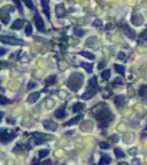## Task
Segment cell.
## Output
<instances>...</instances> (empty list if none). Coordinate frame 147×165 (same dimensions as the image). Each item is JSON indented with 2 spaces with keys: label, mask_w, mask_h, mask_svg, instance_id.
<instances>
[{
  "label": "cell",
  "mask_w": 147,
  "mask_h": 165,
  "mask_svg": "<svg viewBox=\"0 0 147 165\" xmlns=\"http://www.w3.org/2000/svg\"><path fill=\"white\" fill-rule=\"evenodd\" d=\"M93 115H94L95 118L98 119V120H101L100 127H102V128H107L109 122H112L113 119H114V115H113L112 112H110V110L106 107V104H105L104 109H100L99 112L95 111V112H93Z\"/></svg>",
  "instance_id": "6da1fadb"
},
{
  "label": "cell",
  "mask_w": 147,
  "mask_h": 165,
  "mask_svg": "<svg viewBox=\"0 0 147 165\" xmlns=\"http://www.w3.org/2000/svg\"><path fill=\"white\" fill-rule=\"evenodd\" d=\"M83 80H84V76L79 72H74L68 79V85L69 88H71L72 91H77L81 88V86L83 85Z\"/></svg>",
  "instance_id": "7a4b0ae2"
},
{
  "label": "cell",
  "mask_w": 147,
  "mask_h": 165,
  "mask_svg": "<svg viewBox=\"0 0 147 165\" xmlns=\"http://www.w3.org/2000/svg\"><path fill=\"white\" fill-rule=\"evenodd\" d=\"M0 40L3 41V43L11 44V45H23V41L21 39L14 38V37H8V36H1Z\"/></svg>",
  "instance_id": "3957f363"
},
{
  "label": "cell",
  "mask_w": 147,
  "mask_h": 165,
  "mask_svg": "<svg viewBox=\"0 0 147 165\" xmlns=\"http://www.w3.org/2000/svg\"><path fill=\"white\" fill-rule=\"evenodd\" d=\"M51 135H46V134H41V133H36L35 134V143L36 144H41L45 141L49 140Z\"/></svg>",
  "instance_id": "277c9868"
},
{
  "label": "cell",
  "mask_w": 147,
  "mask_h": 165,
  "mask_svg": "<svg viewBox=\"0 0 147 165\" xmlns=\"http://www.w3.org/2000/svg\"><path fill=\"white\" fill-rule=\"evenodd\" d=\"M15 138V134L14 133H7L6 131H3L1 132V142H4V143H6V142H9V141H12L13 139Z\"/></svg>",
  "instance_id": "5b68a950"
},
{
  "label": "cell",
  "mask_w": 147,
  "mask_h": 165,
  "mask_svg": "<svg viewBox=\"0 0 147 165\" xmlns=\"http://www.w3.org/2000/svg\"><path fill=\"white\" fill-rule=\"evenodd\" d=\"M35 23H36L37 29H38L40 32H44V31H45V28H44V22H43V20H41V17H40L39 14H36V15H35Z\"/></svg>",
  "instance_id": "8992f818"
},
{
  "label": "cell",
  "mask_w": 147,
  "mask_h": 165,
  "mask_svg": "<svg viewBox=\"0 0 147 165\" xmlns=\"http://www.w3.org/2000/svg\"><path fill=\"white\" fill-rule=\"evenodd\" d=\"M44 127L46 128V130H49V131H56L57 128V124L54 122H51V120H46V122L43 123Z\"/></svg>",
  "instance_id": "52a82bcc"
},
{
  "label": "cell",
  "mask_w": 147,
  "mask_h": 165,
  "mask_svg": "<svg viewBox=\"0 0 147 165\" xmlns=\"http://www.w3.org/2000/svg\"><path fill=\"white\" fill-rule=\"evenodd\" d=\"M131 21H132V23L134 25H141L144 23V17H142V15L138 14V15H133L132 19H131Z\"/></svg>",
  "instance_id": "ba28073f"
},
{
  "label": "cell",
  "mask_w": 147,
  "mask_h": 165,
  "mask_svg": "<svg viewBox=\"0 0 147 165\" xmlns=\"http://www.w3.org/2000/svg\"><path fill=\"white\" fill-rule=\"evenodd\" d=\"M54 116L56 117L57 119H63V118H64V116H65V107H63V106L60 107V108L55 111Z\"/></svg>",
  "instance_id": "9c48e42d"
},
{
  "label": "cell",
  "mask_w": 147,
  "mask_h": 165,
  "mask_svg": "<svg viewBox=\"0 0 147 165\" xmlns=\"http://www.w3.org/2000/svg\"><path fill=\"white\" fill-rule=\"evenodd\" d=\"M89 89H92L93 93L98 92V85H97V79L93 77V78H91L90 80H89Z\"/></svg>",
  "instance_id": "30bf717a"
},
{
  "label": "cell",
  "mask_w": 147,
  "mask_h": 165,
  "mask_svg": "<svg viewBox=\"0 0 147 165\" xmlns=\"http://www.w3.org/2000/svg\"><path fill=\"white\" fill-rule=\"evenodd\" d=\"M41 6H43V11L46 14L47 19H51V14H49V7H48V0H41Z\"/></svg>",
  "instance_id": "8fae6325"
},
{
  "label": "cell",
  "mask_w": 147,
  "mask_h": 165,
  "mask_svg": "<svg viewBox=\"0 0 147 165\" xmlns=\"http://www.w3.org/2000/svg\"><path fill=\"white\" fill-rule=\"evenodd\" d=\"M124 99H125V97L123 96V95H120V96L115 97V104H116V107L122 108V107L124 106V103H125V100H124Z\"/></svg>",
  "instance_id": "7c38bea8"
},
{
  "label": "cell",
  "mask_w": 147,
  "mask_h": 165,
  "mask_svg": "<svg viewBox=\"0 0 147 165\" xmlns=\"http://www.w3.org/2000/svg\"><path fill=\"white\" fill-rule=\"evenodd\" d=\"M39 96H40V93L39 92H35V93H31L29 96H28V102L29 103H33L36 102V101L39 99Z\"/></svg>",
  "instance_id": "4fadbf2b"
},
{
  "label": "cell",
  "mask_w": 147,
  "mask_h": 165,
  "mask_svg": "<svg viewBox=\"0 0 147 165\" xmlns=\"http://www.w3.org/2000/svg\"><path fill=\"white\" fill-rule=\"evenodd\" d=\"M124 32H125V35L128 36V37H130L131 39H134V38H136V36H137L136 32H134L132 29H130L129 27H125V28H124Z\"/></svg>",
  "instance_id": "5bb4252c"
},
{
  "label": "cell",
  "mask_w": 147,
  "mask_h": 165,
  "mask_svg": "<svg viewBox=\"0 0 147 165\" xmlns=\"http://www.w3.org/2000/svg\"><path fill=\"white\" fill-rule=\"evenodd\" d=\"M55 83H56V76H49L46 78V80H45V85L46 86H51V85H54Z\"/></svg>",
  "instance_id": "9a60e30c"
},
{
  "label": "cell",
  "mask_w": 147,
  "mask_h": 165,
  "mask_svg": "<svg viewBox=\"0 0 147 165\" xmlns=\"http://www.w3.org/2000/svg\"><path fill=\"white\" fill-rule=\"evenodd\" d=\"M55 12H56V15L57 17H62L64 15V8H63L62 5H57L55 7Z\"/></svg>",
  "instance_id": "2e32d148"
},
{
  "label": "cell",
  "mask_w": 147,
  "mask_h": 165,
  "mask_svg": "<svg viewBox=\"0 0 147 165\" xmlns=\"http://www.w3.org/2000/svg\"><path fill=\"white\" fill-rule=\"evenodd\" d=\"M22 27H23V20H16V21L12 24V28H13L14 30H20Z\"/></svg>",
  "instance_id": "e0dca14e"
},
{
  "label": "cell",
  "mask_w": 147,
  "mask_h": 165,
  "mask_svg": "<svg viewBox=\"0 0 147 165\" xmlns=\"http://www.w3.org/2000/svg\"><path fill=\"white\" fill-rule=\"evenodd\" d=\"M110 162H112V159H110V157L108 155H102L100 160H99V164H109Z\"/></svg>",
  "instance_id": "ac0fdd59"
},
{
  "label": "cell",
  "mask_w": 147,
  "mask_h": 165,
  "mask_svg": "<svg viewBox=\"0 0 147 165\" xmlns=\"http://www.w3.org/2000/svg\"><path fill=\"white\" fill-rule=\"evenodd\" d=\"M83 109H84V104H83V103L77 102L72 106V112H78V111L83 110Z\"/></svg>",
  "instance_id": "d6986e66"
},
{
  "label": "cell",
  "mask_w": 147,
  "mask_h": 165,
  "mask_svg": "<svg viewBox=\"0 0 147 165\" xmlns=\"http://www.w3.org/2000/svg\"><path fill=\"white\" fill-rule=\"evenodd\" d=\"M82 118H83V116H82V115H78V116H76V117H75V118L70 119L69 122H67V123H65V125H67V126H69V125L76 124V123H78V122H79V120H81V119H82Z\"/></svg>",
  "instance_id": "ffe728a7"
},
{
  "label": "cell",
  "mask_w": 147,
  "mask_h": 165,
  "mask_svg": "<svg viewBox=\"0 0 147 165\" xmlns=\"http://www.w3.org/2000/svg\"><path fill=\"white\" fill-rule=\"evenodd\" d=\"M74 33H75V36H77V37H83V36L85 35V30L81 29V28H75V29H74Z\"/></svg>",
  "instance_id": "44dd1931"
},
{
  "label": "cell",
  "mask_w": 147,
  "mask_h": 165,
  "mask_svg": "<svg viewBox=\"0 0 147 165\" xmlns=\"http://www.w3.org/2000/svg\"><path fill=\"white\" fill-rule=\"evenodd\" d=\"M114 152H115V155H116V157L118 158V159H122V158H124L125 157V154L121 150V149H118V148H116L114 150Z\"/></svg>",
  "instance_id": "7402d4cb"
},
{
  "label": "cell",
  "mask_w": 147,
  "mask_h": 165,
  "mask_svg": "<svg viewBox=\"0 0 147 165\" xmlns=\"http://www.w3.org/2000/svg\"><path fill=\"white\" fill-rule=\"evenodd\" d=\"M138 43H139V44H145V43H147V33H146V32L140 33Z\"/></svg>",
  "instance_id": "603a6c76"
},
{
  "label": "cell",
  "mask_w": 147,
  "mask_h": 165,
  "mask_svg": "<svg viewBox=\"0 0 147 165\" xmlns=\"http://www.w3.org/2000/svg\"><path fill=\"white\" fill-rule=\"evenodd\" d=\"M115 70L117 71V72L118 73H121V75H124V72H125V68H124V67H123V65H120V64H115Z\"/></svg>",
  "instance_id": "cb8c5ba5"
},
{
  "label": "cell",
  "mask_w": 147,
  "mask_h": 165,
  "mask_svg": "<svg viewBox=\"0 0 147 165\" xmlns=\"http://www.w3.org/2000/svg\"><path fill=\"white\" fill-rule=\"evenodd\" d=\"M81 65H82L83 68L86 70V72L89 73H92V64H90V63H81Z\"/></svg>",
  "instance_id": "d4e9b609"
},
{
  "label": "cell",
  "mask_w": 147,
  "mask_h": 165,
  "mask_svg": "<svg viewBox=\"0 0 147 165\" xmlns=\"http://www.w3.org/2000/svg\"><path fill=\"white\" fill-rule=\"evenodd\" d=\"M81 55L84 56V57H86V59H89V60H94V57H95L93 54H91V53H89V52H85V51L81 52Z\"/></svg>",
  "instance_id": "484cf974"
},
{
  "label": "cell",
  "mask_w": 147,
  "mask_h": 165,
  "mask_svg": "<svg viewBox=\"0 0 147 165\" xmlns=\"http://www.w3.org/2000/svg\"><path fill=\"white\" fill-rule=\"evenodd\" d=\"M110 75H112V72H110V70H105L101 72V77L105 79V80H108L109 78H110Z\"/></svg>",
  "instance_id": "4316f807"
},
{
  "label": "cell",
  "mask_w": 147,
  "mask_h": 165,
  "mask_svg": "<svg viewBox=\"0 0 147 165\" xmlns=\"http://www.w3.org/2000/svg\"><path fill=\"white\" fill-rule=\"evenodd\" d=\"M93 95H94V93H93L92 91H90V89H89V91H86V92H85L84 94L82 95V99H90V97H92Z\"/></svg>",
  "instance_id": "83f0119b"
},
{
  "label": "cell",
  "mask_w": 147,
  "mask_h": 165,
  "mask_svg": "<svg viewBox=\"0 0 147 165\" xmlns=\"http://www.w3.org/2000/svg\"><path fill=\"white\" fill-rule=\"evenodd\" d=\"M25 35L27 36L32 35V27H31V24H28L27 27H25Z\"/></svg>",
  "instance_id": "f1b7e54d"
},
{
  "label": "cell",
  "mask_w": 147,
  "mask_h": 165,
  "mask_svg": "<svg viewBox=\"0 0 147 165\" xmlns=\"http://www.w3.org/2000/svg\"><path fill=\"white\" fill-rule=\"evenodd\" d=\"M48 150H47V149H44V150H40V151H39V157H40V158H44V157H46L47 155H48Z\"/></svg>",
  "instance_id": "f546056e"
},
{
  "label": "cell",
  "mask_w": 147,
  "mask_h": 165,
  "mask_svg": "<svg viewBox=\"0 0 147 165\" xmlns=\"http://www.w3.org/2000/svg\"><path fill=\"white\" fill-rule=\"evenodd\" d=\"M1 20H3L4 23H7L9 20V13L8 14H5V12L3 11V17H1Z\"/></svg>",
  "instance_id": "4dcf8cb0"
},
{
  "label": "cell",
  "mask_w": 147,
  "mask_h": 165,
  "mask_svg": "<svg viewBox=\"0 0 147 165\" xmlns=\"http://www.w3.org/2000/svg\"><path fill=\"white\" fill-rule=\"evenodd\" d=\"M3 11L8 12V13L11 12V13H12V12H14V7H13V6H4V7H3Z\"/></svg>",
  "instance_id": "1f68e13d"
},
{
  "label": "cell",
  "mask_w": 147,
  "mask_h": 165,
  "mask_svg": "<svg viewBox=\"0 0 147 165\" xmlns=\"http://www.w3.org/2000/svg\"><path fill=\"white\" fill-rule=\"evenodd\" d=\"M14 3H15V5L17 6V8H19V11L22 13V5H21V0H13Z\"/></svg>",
  "instance_id": "d6a6232c"
},
{
  "label": "cell",
  "mask_w": 147,
  "mask_h": 165,
  "mask_svg": "<svg viewBox=\"0 0 147 165\" xmlns=\"http://www.w3.org/2000/svg\"><path fill=\"white\" fill-rule=\"evenodd\" d=\"M24 3H25V5H27L30 9H33V4H32V1H31V0H24Z\"/></svg>",
  "instance_id": "836d02e7"
},
{
  "label": "cell",
  "mask_w": 147,
  "mask_h": 165,
  "mask_svg": "<svg viewBox=\"0 0 147 165\" xmlns=\"http://www.w3.org/2000/svg\"><path fill=\"white\" fill-rule=\"evenodd\" d=\"M146 89H147V86H142L141 88H140V91H139V95H140V96H144V94L146 93Z\"/></svg>",
  "instance_id": "e575fe53"
},
{
  "label": "cell",
  "mask_w": 147,
  "mask_h": 165,
  "mask_svg": "<svg viewBox=\"0 0 147 165\" xmlns=\"http://www.w3.org/2000/svg\"><path fill=\"white\" fill-rule=\"evenodd\" d=\"M93 25H94V27H97V28H100L101 25H102V23H101L100 20H95V21L93 22Z\"/></svg>",
  "instance_id": "d590c367"
},
{
  "label": "cell",
  "mask_w": 147,
  "mask_h": 165,
  "mask_svg": "<svg viewBox=\"0 0 147 165\" xmlns=\"http://www.w3.org/2000/svg\"><path fill=\"white\" fill-rule=\"evenodd\" d=\"M100 148H102V149H108V148H109V143H107V142H101V143H100Z\"/></svg>",
  "instance_id": "8d00e7d4"
},
{
  "label": "cell",
  "mask_w": 147,
  "mask_h": 165,
  "mask_svg": "<svg viewBox=\"0 0 147 165\" xmlns=\"http://www.w3.org/2000/svg\"><path fill=\"white\" fill-rule=\"evenodd\" d=\"M117 57H118L120 60H124V59H125V54H124L123 52H120V53H118V55H117Z\"/></svg>",
  "instance_id": "74e56055"
},
{
  "label": "cell",
  "mask_w": 147,
  "mask_h": 165,
  "mask_svg": "<svg viewBox=\"0 0 147 165\" xmlns=\"http://www.w3.org/2000/svg\"><path fill=\"white\" fill-rule=\"evenodd\" d=\"M118 139H120V138H118V136H117L116 134H114V135L110 136V140H112L113 142H117V141H118Z\"/></svg>",
  "instance_id": "f35d334b"
},
{
  "label": "cell",
  "mask_w": 147,
  "mask_h": 165,
  "mask_svg": "<svg viewBox=\"0 0 147 165\" xmlns=\"http://www.w3.org/2000/svg\"><path fill=\"white\" fill-rule=\"evenodd\" d=\"M11 101L8 100V99H6L5 96H3L1 97V104H6V103H9Z\"/></svg>",
  "instance_id": "ab89813d"
},
{
  "label": "cell",
  "mask_w": 147,
  "mask_h": 165,
  "mask_svg": "<svg viewBox=\"0 0 147 165\" xmlns=\"http://www.w3.org/2000/svg\"><path fill=\"white\" fill-rule=\"evenodd\" d=\"M105 65H106V63L104 62V61H101L100 63H99V65H98V68L99 69H102V68H105Z\"/></svg>",
  "instance_id": "60d3db41"
},
{
  "label": "cell",
  "mask_w": 147,
  "mask_h": 165,
  "mask_svg": "<svg viewBox=\"0 0 147 165\" xmlns=\"http://www.w3.org/2000/svg\"><path fill=\"white\" fill-rule=\"evenodd\" d=\"M36 86V84L35 83H29L28 84V89H31V88H33V87Z\"/></svg>",
  "instance_id": "b9f144b4"
},
{
  "label": "cell",
  "mask_w": 147,
  "mask_h": 165,
  "mask_svg": "<svg viewBox=\"0 0 147 165\" xmlns=\"http://www.w3.org/2000/svg\"><path fill=\"white\" fill-rule=\"evenodd\" d=\"M114 84H120V85H122V84H123V81H122V79H115Z\"/></svg>",
  "instance_id": "7bdbcfd3"
},
{
  "label": "cell",
  "mask_w": 147,
  "mask_h": 165,
  "mask_svg": "<svg viewBox=\"0 0 147 165\" xmlns=\"http://www.w3.org/2000/svg\"><path fill=\"white\" fill-rule=\"evenodd\" d=\"M5 53H6V49H5V48H1V49H0V55H5Z\"/></svg>",
  "instance_id": "ee69618b"
},
{
  "label": "cell",
  "mask_w": 147,
  "mask_h": 165,
  "mask_svg": "<svg viewBox=\"0 0 147 165\" xmlns=\"http://www.w3.org/2000/svg\"><path fill=\"white\" fill-rule=\"evenodd\" d=\"M136 152H137V148H133L130 150V154H136Z\"/></svg>",
  "instance_id": "f6af8a7d"
},
{
  "label": "cell",
  "mask_w": 147,
  "mask_h": 165,
  "mask_svg": "<svg viewBox=\"0 0 147 165\" xmlns=\"http://www.w3.org/2000/svg\"><path fill=\"white\" fill-rule=\"evenodd\" d=\"M132 163H133V164H139L140 160H139V159H133V160H132Z\"/></svg>",
  "instance_id": "bcb514c9"
},
{
  "label": "cell",
  "mask_w": 147,
  "mask_h": 165,
  "mask_svg": "<svg viewBox=\"0 0 147 165\" xmlns=\"http://www.w3.org/2000/svg\"><path fill=\"white\" fill-rule=\"evenodd\" d=\"M51 163H52V160H51V159H47V160H45V162H44V164H51Z\"/></svg>",
  "instance_id": "7dc6e473"
},
{
  "label": "cell",
  "mask_w": 147,
  "mask_h": 165,
  "mask_svg": "<svg viewBox=\"0 0 147 165\" xmlns=\"http://www.w3.org/2000/svg\"><path fill=\"white\" fill-rule=\"evenodd\" d=\"M7 122H8V123H11V124H14V123H15V120H14V119H8Z\"/></svg>",
  "instance_id": "c3c4849f"
},
{
  "label": "cell",
  "mask_w": 147,
  "mask_h": 165,
  "mask_svg": "<svg viewBox=\"0 0 147 165\" xmlns=\"http://www.w3.org/2000/svg\"><path fill=\"white\" fill-rule=\"evenodd\" d=\"M72 133L74 132H67V133H65V135H70V134H72Z\"/></svg>",
  "instance_id": "681fc988"
},
{
  "label": "cell",
  "mask_w": 147,
  "mask_h": 165,
  "mask_svg": "<svg viewBox=\"0 0 147 165\" xmlns=\"http://www.w3.org/2000/svg\"><path fill=\"white\" fill-rule=\"evenodd\" d=\"M146 130H147V125H146Z\"/></svg>",
  "instance_id": "f907efd6"
}]
</instances>
